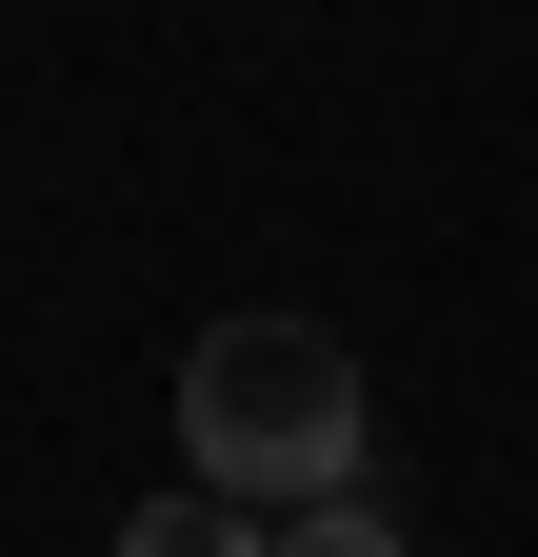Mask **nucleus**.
I'll list each match as a JSON object with an SVG mask.
<instances>
[{"label": "nucleus", "mask_w": 538, "mask_h": 557, "mask_svg": "<svg viewBox=\"0 0 538 557\" xmlns=\"http://www.w3.org/2000/svg\"><path fill=\"white\" fill-rule=\"evenodd\" d=\"M359 438H379V398H359V338L340 319L259 299V319H199L180 338V478L199 498H240V518L359 498Z\"/></svg>", "instance_id": "1"}, {"label": "nucleus", "mask_w": 538, "mask_h": 557, "mask_svg": "<svg viewBox=\"0 0 538 557\" xmlns=\"http://www.w3.org/2000/svg\"><path fill=\"white\" fill-rule=\"evenodd\" d=\"M280 557H419V537H399L379 498H299V518H280Z\"/></svg>", "instance_id": "3"}, {"label": "nucleus", "mask_w": 538, "mask_h": 557, "mask_svg": "<svg viewBox=\"0 0 538 557\" xmlns=\"http://www.w3.org/2000/svg\"><path fill=\"white\" fill-rule=\"evenodd\" d=\"M120 557H280V518H240V498H199V478H160V498L120 518Z\"/></svg>", "instance_id": "2"}]
</instances>
